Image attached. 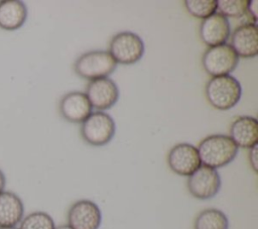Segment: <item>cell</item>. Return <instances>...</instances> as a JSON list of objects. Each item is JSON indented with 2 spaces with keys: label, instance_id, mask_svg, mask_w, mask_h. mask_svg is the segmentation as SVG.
<instances>
[{
  "label": "cell",
  "instance_id": "cell-1",
  "mask_svg": "<svg viewBox=\"0 0 258 229\" xmlns=\"http://www.w3.org/2000/svg\"><path fill=\"white\" fill-rule=\"evenodd\" d=\"M203 165L220 168L234 160L238 146L225 134H212L205 137L197 147Z\"/></svg>",
  "mask_w": 258,
  "mask_h": 229
},
{
  "label": "cell",
  "instance_id": "cell-2",
  "mask_svg": "<svg viewBox=\"0 0 258 229\" xmlns=\"http://www.w3.org/2000/svg\"><path fill=\"white\" fill-rule=\"evenodd\" d=\"M208 102L217 110L227 111L235 107L242 96L240 82L231 75L212 77L205 90Z\"/></svg>",
  "mask_w": 258,
  "mask_h": 229
},
{
  "label": "cell",
  "instance_id": "cell-3",
  "mask_svg": "<svg viewBox=\"0 0 258 229\" xmlns=\"http://www.w3.org/2000/svg\"><path fill=\"white\" fill-rule=\"evenodd\" d=\"M117 68V63L108 50H91L80 55L74 65L76 74L86 80L108 78Z\"/></svg>",
  "mask_w": 258,
  "mask_h": 229
},
{
  "label": "cell",
  "instance_id": "cell-4",
  "mask_svg": "<svg viewBox=\"0 0 258 229\" xmlns=\"http://www.w3.org/2000/svg\"><path fill=\"white\" fill-rule=\"evenodd\" d=\"M114 119L106 112L96 111L82 123L81 135L85 142L93 146L108 144L115 135Z\"/></svg>",
  "mask_w": 258,
  "mask_h": 229
},
{
  "label": "cell",
  "instance_id": "cell-5",
  "mask_svg": "<svg viewBox=\"0 0 258 229\" xmlns=\"http://www.w3.org/2000/svg\"><path fill=\"white\" fill-rule=\"evenodd\" d=\"M108 51L117 64L133 65L142 59L145 45L137 33L122 31L112 37Z\"/></svg>",
  "mask_w": 258,
  "mask_h": 229
},
{
  "label": "cell",
  "instance_id": "cell-6",
  "mask_svg": "<svg viewBox=\"0 0 258 229\" xmlns=\"http://www.w3.org/2000/svg\"><path fill=\"white\" fill-rule=\"evenodd\" d=\"M203 67L212 77L230 75L239 63V56L229 43L209 47L203 55Z\"/></svg>",
  "mask_w": 258,
  "mask_h": 229
},
{
  "label": "cell",
  "instance_id": "cell-7",
  "mask_svg": "<svg viewBox=\"0 0 258 229\" xmlns=\"http://www.w3.org/2000/svg\"><path fill=\"white\" fill-rule=\"evenodd\" d=\"M221 177L217 169L201 165L188 176L186 186L189 194L199 200L214 198L221 189Z\"/></svg>",
  "mask_w": 258,
  "mask_h": 229
},
{
  "label": "cell",
  "instance_id": "cell-8",
  "mask_svg": "<svg viewBox=\"0 0 258 229\" xmlns=\"http://www.w3.org/2000/svg\"><path fill=\"white\" fill-rule=\"evenodd\" d=\"M167 164L176 175L190 176L201 165L198 149L195 145L186 142L175 144L167 154Z\"/></svg>",
  "mask_w": 258,
  "mask_h": 229
},
{
  "label": "cell",
  "instance_id": "cell-9",
  "mask_svg": "<svg viewBox=\"0 0 258 229\" xmlns=\"http://www.w3.org/2000/svg\"><path fill=\"white\" fill-rule=\"evenodd\" d=\"M101 222V210L91 200H79L68 211V225L72 229H99Z\"/></svg>",
  "mask_w": 258,
  "mask_h": 229
},
{
  "label": "cell",
  "instance_id": "cell-10",
  "mask_svg": "<svg viewBox=\"0 0 258 229\" xmlns=\"http://www.w3.org/2000/svg\"><path fill=\"white\" fill-rule=\"evenodd\" d=\"M92 108L98 111L107 110L113 107L119 99V89L117 84L110 78H101L90 81L86 88Z\"/></svg>",
  "mask_w": 258,
  "mask_h": 229
},
{
  "label": "cell",
  "instance_id": "cell-11",
  "mask_svg": "<svg viewBox=\"0 0 258 229\" xmlns=\"http://www.w3.org/2000/svg\"><path fill=\"white\" fill-rule=\"evenodd\" d=\"M58 109L61 117L72 123H83L93 112L88 97L80 91L66 94L59 101Z\"/></svg>",
  "mask_w": 258,
  "mask_h": 229
},
{
  "label": "cell",
  "instance_id": "cell-12",
  "mask_svg": "<svg viewBox=\"0 0 258 229\" xmlns=\"http://www.w3.org/2000/svg\"><path fill=\"white\" fill-rule=\"evenodd\" d=\"M231 34V26L227 17L219 12L202 21L200 27L201 39L210 47L227 43Z\"/></svg>",
  "mask_w": 258,
  "mask_h": 229
},
{
  "label": "cell",
  "instance_id": "cell-13",
  "mask_svg": "<svg viewBox=\"0 0 258 229\" xmlns=\"http://www.w3.org/2000/svg\"><path fill=\"white\" fill-rule=\"evenodd\" d=\"M239 58L250 59L258 53V28L255 23L238 26L231 34V43Z\"/></svg>",
  "mask_w": 258,
  "mask_h": 229
},
{
  "label": "cell",
  "instance_id": "cell-14",
  "mask_svg": "<svg viewBox=\"0 0 258 229\" xmlns=\"http://www.w3.org/2000/svg\"><path fill=\"white\" fill-rule=\"evenodd\" d=\"M230 137L235 144L250 149L258 141V121L252 116H239L231 124Z\"/></svg>",
  "mask_w": 258,
  "mask_h": 229
},
{
  "label": "cell",
  "instance_id": "cell-15",
  "mask_svg": "<svg viewBox=\"0 0 258 229\" xmlns=\"http://www.w3.org/2000/svg\"><path fill=\"white\" fill-rule=\"evenodd\" d=\"M24 215V206L18 195L10 191L0 193V227H15Z\"/></svg>",
  "mask_w": 258,
  "mask_h": 229
},
{
  "label": "cell",
  "instance_id": "cell-16",
  "mask_svg": "<svg viewBox=\"0 0 258 229\" xmlns=\"http://www.w3.org/2000/svg\"><path fill=\"white\" fill-rule=\"evenodd\" d=\"M27 18V7L19 0L0 1V28L12 31L19 29Z\"/></svg>",
  "mask_w": 258,
  "mask_h": 229
},
{
  "label": "cell",
  "instance_id": "cell-17",
  "mask_svg": "<svg viewBox=\"0 0 258 229\" xmlns=\"http://www.w3.org/2000/svg\"><path fill=\"white\" fill-rule=\"evenodd\" d=\"M194 226L195 229H228L229 220L221 210L209 208L198 214Z\"/></svg>",
  "mask_w": 258,
  "mask_h": 229
},
{
  "label": "cell",
  "instance_id": "cell-18",
  "mask_svg": "<svg viewBox=\"0 0 258 229\" xmlns=\"http://www.w3.org/2000/svg\"><path fill=\"white\" fill-rule=\"evenodd\" d=\"M54 221L50 215L42 211H35L26 215L20 221L18 229H54Z\"/></svg>",
  "mask_w": 258,
  "mask_h": 229
},
{
  "label": "cell",
  "instance_id": "cell-19",
  "mask_svg": "<svg viewBox=\"0 0 258 229\" xmlns=\"http://www.w3.org/2000/svg\"><path fill=\"white\" fill-rule=\"evenodd\" d=\"M183 3L190 15L203 20L217 12L216 0H186Z\"/></svg>",
  "mask_w": 258,
  "mask_h": 229
},
{
  "label": "cell",
  "instance_id": "cell-20",
  "mask_svg": "<svg viewBox=\"0 0 258 229\" xmlns=\"http://www.w3.org/2000/svg\"><path fill=\"white\" fill-rule=\"evenodd\" d=\"M248 0H219L217 1V12L225 17H240L247 13Z\"/></svg>",
  "mask_w": 258,
  "mask_h": 229
},
{
  "label": "cell",
  "instance_id": "cell-21",
  "mask_svg": "<svg viewBox=\"0 0 258 229\" xmlns=\"http://www.w3.org/2000/svg\"><path fill=\"white\" fill-rule=\"evenodd\" d=\"M257 144L249 149V162L251 168L257 173L258 170V159H257Z\"/></svg>",
  "mask_w": 258,
  "mask_h": 229
},
{
  "label": "cell",
  "instance_id": "cell-22",
  "mask_svg": "<svg viewBox=\"0 0 258 229\" xmlns=\"http://www.w3.org/2000/svg\"><path fill=\"white\" fill-rule=\"evenodd\" d=\"M257 1L256 0H253V1H249V4H248V8H247V12L250 13L252 19H253V23L256 24L257 22Z\"/></svg>",
  "mask_w": 258,
  "mask_h": 229
},
{
  "label": "cell",
  "instance_id": "cell-23",
  "mask_svg": "<svg viewBox=\"0 0 258 229\" xmlns=\"http://www.w3.org/2000/svg\"><path fill=\"white\" fill-rule=\"evenodd\" d=\"M5 185H6V178H5V175L3 174V171L0 169V193H2L4 191Z\"/></svg>",
  "mask_w": 258,
  "mask_h": 229
},
{
  "label": "cell",
  "instance_id": "cell-24",
  "mask_svg": "<svg viewBox=\"0 0 258 229\" xmlns=\"http://www.w3.org/2000/svg\"><path fill=\"white\" fill-rule=\"evenodd\" d=\"M54 229H72V228L67 224V225H60V226H57V227H55Z\"/></svg>",
  "mask_w": 258,
  "mask_h": 229
},
{
  "label": "cell",
  "instance_id": "cell-25",
  "mask_svg": "<svg viewBox=\"0 0 258 229\" xmlns=\"http://www.w3.org/2000/svg\"><path fill=\"white\" fill-rule=\"evenodd\" d=\"M0 229H18L16 227H0Z\"/></svg>",
  "mask_w": 258,
  "mask_h": 229
}]
</instances>
